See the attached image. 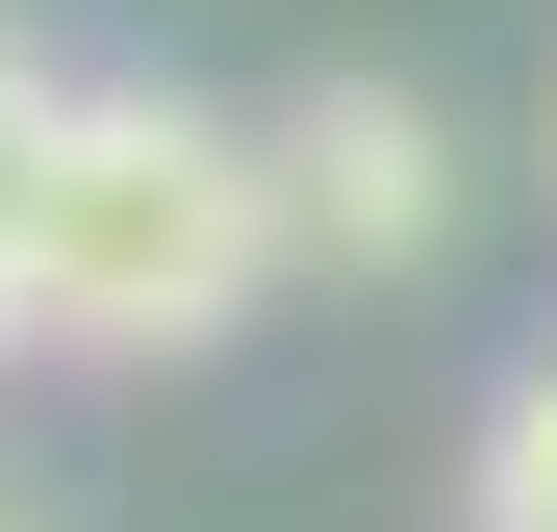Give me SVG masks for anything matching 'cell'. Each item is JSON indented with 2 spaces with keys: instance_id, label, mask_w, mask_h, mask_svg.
Masks as SVG:
<instances>
[{
  "instance_id": "5b68a950",
  "label": "cell",
  "mask_w": 557,
  "mask_h": 532,
  "mask_svg": "<svg viewBox=\"0 0 557 532\" xmlns=\"http://www.w3.org/2000/svg\"><path fill=\"white\" fill-rule=\"evenodd\" d=\"M0 532H51V507H0Z\"/></svg>"
},
{
  "instance_id": "277c9868",
  "label": "cell",
  "mask_w": 557,
  "mask_h": 532,
  "mask_svg": "<svg viewBox=\"0 0 557 532\" xmlns=\"http://www.w3.org/2000/svg\"><path fill=\"white\" fill-rule=\"evenodd\" d=\"M51 102H76V76H51L26 26H0V203H26V152H51Z\"/></svg>"
},
{
  "instance_id": "8992f818",
  "label": "cell",
  "mask_w": 557,
  "mask_h": 532,
  "mask_svg": "<svg viewBox=\"0 0 557 532\" xmlns=\"http://www.w3.org/2000/svg\"><path fill=\"white\" fill-rule=\"evenodd\" d=\"M0 330H26V305H0Z\"/></svg>"
},
{
  "instance_id": "7a4b0ae2",
  "label": "cell",
  "mask_w": 557,
  "mask_h": 532,
  "mask_svg": "<svg viewBox=\"0 0 557 532\" xmlns=\"http://www.w3.org/2000/svg\"><path fill=\"white\" fill-rule=\"evenodd\" d=\"M278 228H305L330 280H431V228H456V127L406 102V76H305V102H278Z\"/></svg>"
},
{
  "instance_id": "3957f363",
  "label": "cell",
  "mask_w": 557,
  "mask_h": 532,
  "mask_svg": "<svg viewBox=\"0 0 557 532\" xmlns=\"http://www.w3.org/2000/svg\"><path fill=\"white\" fill-rule=\"evenodd\" d=\"M482 532H557V381H507V431H482Z\"/></svg>"
},
{
  "instance_id": "6da1fadb",
  "label": "cell",
  "mask_w": 557,
  "mask_h": 532,
  "mask_svg": "<svg viewBox=\"0 0 557 532\" xmlns=\"http://www.w3.org/2000/svg\"><path fill=\"white\" fill-rule=\"evenodd\" d=\"M278 127H203L152 102V76H76L26 203H0V305H26L51 355H203L253 280H278Z\"/></svg>"
}]
</instances>
